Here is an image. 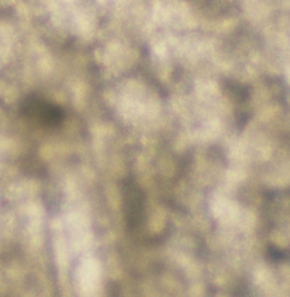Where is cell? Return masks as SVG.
I'll list each match as a JSON object with an SVG mask.
<instances>
[{
	"label": "cell",
	"mask_w": 290,
	"mask_h": 297,
	"mask_svg": "<svg viewBox=\"0 0 290 297\" xmlns=\"http://www.w3.org/2000/svg\"><path fill=\"white\" fill-rule=\"evenodd\" d=\"M21 111L24 118L44 129H56L64 121L62 109L38 95L25 98L21 104Z\"/></svg>",
	"instance_id": "6da1fadb"
},
{
	"label": "cell",
	"mask_w": 290,
	"mask_h": 297,
	"mask_svg": "<svg viewBox=\"0 0 290 297\" xmlns=\"http://www.w3.org/2000/svg\"><path fill=\"white\" fill-rule=\"evenodd\" d=\"M125 193V212L127 217V222L131 228H134L142 220L144 197L140 190H133V186H129Z\"/></svg>",
	"instance_id": "7a4b0ae2"
},
{
	"label": "cell",
	"mask_w": 290,
	"mask_h": 297,
	"mask_svg": "<svg viewBox=\"0 0 290 297\" xmlns=\"http://www.w3.org/2000/svg\"><path fill=\"white\" fill-rule=\"evenodd\" d=\"M269 253L270 258L274 261H279L283 258V254L282 252H280L279 250L274 248V247H271L269 249Z\"/></svg>",
	"instance_id": "3957f363"
}]
</instances>
